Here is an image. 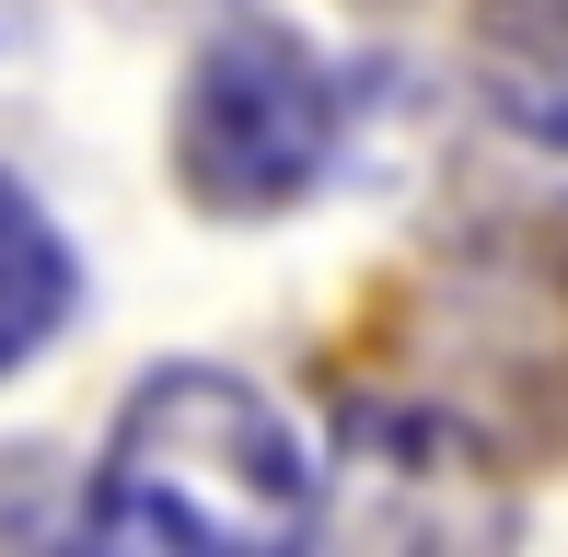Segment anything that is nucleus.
<instances>
[{"label": "nucleus", "instance_id": "nucleus-1", "mask_svg": "<svg viewBox=\"0 0 568 557\" xmlns=\"http://www.w3.org/2000/svg\"><path fill=\"white\" fill-rule=\"evenodd\" d=\"M82 523L105 546H197V557L291 546V535H314V465L255 384L174 361L116 407Z\"/></svg>", "mask_w": 568, "mask_h": 557}, {"label": "nucleus", "instance_id": "nucleus-2", "mask_svg": "<svg viewBox=\"0 0 568 557\" xmlns=\"http://www.w3.org/2000/svg\"><path fill=\"white\" fill-rule=\"evenodd\" d=\"M337 140H348V82L291 23H232L197 47L186 105H174V174L197 210H232V221L291 210L325 186Z\"/></svg>", "mask_w": 568, "mask_h": 557}, {"label": "nucleus", "instance_id": "nucleus-3", "mask_svg": "<svg viewBox=\"0 0 568 557\" xmlns=\"http://www.w3.org/2000/svg\"><path fill=\"white\" fill-rule=\"evenodd\" d=\"M314 523L359 546H499L523 512L464 418L418 407V395H359L337 418V465L314 476Z\"/></svg>", "mask_w": 568, "mask_h": 557}, {"label": "nucleus", "instance_id": "nucleus-4", "mask_svg": "<svg viewBox=\"0 0 568 557\" xmlns=\"http://www.w3.org/2000/svg\"><path fill=\"white\" fill-rule=\"evenodd\" d=\"M70 291H82V267H70L59 221L0 174V372H23V361L70 325Z\"/></svg>", "mask_w": 568, "mask_h": 557}, {"label": "nucleus", "instance_id": "nucleus-5", "mask_svg": "<svg viewBox=\"0 0 568 557\" xmlns=\"http://www.w3.org/2000/svg\"><path fill=\"white\" fill-rule=\"evenodd\" d=\"M12 36H23V0H0V47H12Z\"/></svg>", "mask_w": 568, "mask_h": 557}, {"label": "nucleus", "instance_id": "nucleus-6", "mask_svg": "<svg viewBox=\"0 0 568 557\" xmlns=\"http://www.w3.org/2000/svg\"><path fill=\"white\" fill-rule=\"evenodd\" d=\"M128 12H186V0H128Z\"/></svg>", "mask_w": 568, "mask_h": 557}]
</instances>
